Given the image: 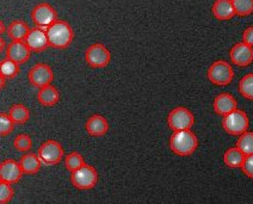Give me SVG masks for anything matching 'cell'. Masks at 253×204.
<instances>
[{
    "label": "cell",
    "mask_w": 253,
    "mask_h": 204,
    "mask_svg": "<svg viewBox=\"0 0 253 204\" xmlns=\"http://www.w3.org/2000/svg\"><path fill=\"white\" fill-rule=\"evenodd\" d=\"M49 47L54 49H67L74 40V31L70 23L57 19L47 29Z\"/></svg>",
    "instance_id": "1"
},
{
    "label": "cell",
    "mask_w": 253,
    "mask_h": 204,
    "mask_svg": "<svg viewBox=\"0 0 253 204\" xmlns=\"http://www.w3.org/2000/svg\"><path fill=\"white\" fill-rule=\"evenodd\" d=\"M198 147V139L196 134L191 131V129L188 130H179L174 131L169 139V148L176 155L179 157H189L194 154Z\"/></svg>",
    "instance_id": "2"
},
{
    "label": "cell",
    "mask_w": 253,
    "mask_h": 204,
    "mask_svg": "<svg viewBox=\"0 0 253 204\" xmlns=\"http://www.w3.org/2000/svg\"><path fill=\"white\" fill-rule=\"evenodd\" d=\"M98 173L93 166L84 163L82 167L71 172V183L78 190H91L97 185Z\"/></svg>",
    "instance_id": "3"
},
{
    "label": "cell",
    "mask_w": 253,
    "mask_h": 204,
    "mask_svg": "<svg viewBox=\"0 0 253 204\" xmlns=\"http://www.w3.org/2000/svg\"><path fill=\"white\" fill-rule=\"evenodd\" d=\"M250 125V120L245 111L235 109L234 111L229 113L222 119V128L227 134L232 136H240L247 131Z\"/></svg>",
    "instance_id": "4"
},
{
    "label": "cell",
    "mask_w": 253,
    "mask_h": 204,
    "mask_svg": "<svg viewBox=\"0 0 253 204\" xmlns=\"http://www.w3.org/2000/svg\"><path fill=\"white\" fill-rule=\"evenodd\" d=\"M207 76L214 85L227 86L231 84L233 78H234V71H233L232 66L225 60H217V61L212 62L211 67L208 68Z\"/></svg>",
    "instance_id": "5"
},
{
    "label": "cell",
    "mask_w": 253,
    "mask_h": 204,
    "mask_svg": "<svg viewBox=\"0 0 253 204\" xmlns=\"http://www.w3.org/2000/svg\"><path fill=\"white\" fill-rule=\"evenodd\" d=\"M37 155H39L43 165L54 166L62 162L65 151L57 141L48 140L40 146Z\"/></svg>",
    "instance_id": "6"
},
{
    "label": "cell",
    "mask_w": 253,
    "mask_h": 204,
    "mask_svg": "<svg viewBox=\"0 0 253 204\" xmlns=\"http://www.w3.org/2000/svg\"><path fill=\"white\" fill-rule=\"evenodd\" d=\"M85 61L91 68H105L110 64L111 54L102 43H93L85 50Z\"/></svg>",
    "instance_id": "7"
},
{
    "label": "cell",
    "mask_w": 253,
    "mask_h": 204,
    "mask_svg": "<svg viewBox=\"0 0 253 204\" xmlns=\"http://www.w3.org/2000/svg\"><path fill=\"white\" fill-rule=\"evenodd\" d=\"M195 123V117L189 109L184 106H177L168 116V124L173 131L188 130Z\"/></svg>",
    "instance_id": "8"
},
{
    "label": "cell",
    "mask_w": 253,
    "mask_h": 204,
    "mask_svg": "<svg viewBox=\"0 0 253 204\" xmlns=\"http://www.w3.org/2000/svg\"><path fill=\"white\" fill-rule=\"evenodd\" d=\"M31 21L34 22L35 27L47 30L53 23L57 21V12L50 4L41 2L31 10Z\"/></svg>",
    "instance_id": "9"
},
{
    "label": "cell",
    "mask_w": 253,
    "mask_h": 204,
    "mask_svg": "<svg viewBox=\"0 0 253 204\" xmlns=\"http://www.w3.org/2000/svg\"><path fill=\"white\" fill-rule=\"evenodd\" d=\"M28 80L31 86L36 88H42L44 86L50 85L54 80L53 70L49 65L39 62L34 65L28 72Z\"/></svg>",
    "instance_id": "10"
},
{
    "label": "cell",
    "mask_w": 253,
    "mask_h": 204,
    "mask_svg": "<svg viewBox=\"0 0 253 204\" xmlns=\"http://www.w3.org/2000/svg\"><path fill=\"white\" fill-rule=\"evenodd\" d=\"M24 42L27 43L29 49L34 53H42L49 48L47 30L40 27L30 28V31H29L28 36L25 37Z\"/></svg>",
    "instance_id": "11"
},
{
    "label": "cell",
    "mask_w": 253,
    "mask_h": 204,
    "mask_svg": "<svg viewBox=\"0 0 253 204\" xmlns=\"http://www.w3.org/2000/svg\"><path fill=\"white\" fill-rule=\"evenodd\" d=\"M229 59L232 64L239 67H246L253 62V47L246 44L245 42H239L234 44L229 51Z\"/></svg>",
    "instance_id": "12"
},
{
    "label": "cell",
    "mask_w": 253,
    "mask_h": 204,
    "mask_svg": "<svg viewBox=\"0 0 253 204\" xmlns=\"http://www.w3.org/2000/svg\"><path fill=\"white\" fill-rule=\"evenodd\" d=\"M23 171L19 162L13 159H6L0 163V180L10 184H17L21 180Z\"/></svg>",
    "instance_id": "13"
},
{
    "label": "cell",
    "mask_w": 253,
    "mask_h": 204,
    "mask_svg": "<svg viewBox=\"0 0 253 204\" xmlns=\"http://www.w3.org/2000/svg\"><path fill=\"white\" fill-rule=\"evenodd\" d=\"M31 51L24 41H12L6 48V57L18 65H24L30 60Z\"/></svg>",
    "instance_id": "14"
},
{
    "label": "cell",
    "mask_w": 253,
    "mask_h": 204,
    "mask_svg": "<svg viewBox=\"0 0 253 204\" xmlns=\"http://www.w3.org/2000/svg\"><path fill=\"white\" fill-rule=\"evenodd\" d=\"M86 133L93 137H102L109 131V123L104 116L96 114L86 121L85 123Z\"/></svg>",
    "instance_id": "15"
},
{
    "label": "cell",
    "mask_w": 253,
    "mask_h": 204,
    "mask_svg": "<svg viewBox=\"0 0 253 204\" xmlns=\"http://www.w3.org/2000/svg\"><path fill=\"white\" fill-rule=\"evenodd\" d=\"M238 106L237 99L231 93H220L212 103V109L220 116H226L232 111H234Z\"/></svg>",
    "instance_id": "16"
},
{
    "label": "cell",
    "mask_w": 253,
    "mask_h": 204,
    "mask_svg": "<svg viewBox=\"0 0 253 204\" xmlns=\"http://www.w3.org/2000/svg\"><path fill=\"white\" fill-rule=\"evenodd\" d=\"M212 16L218 21H229L235 16L232 0H215L211 7Z\"/></svg>",
    "instance_id": "17"
},
{
    "label": "cell",
    "mask_w": 253,
    "mask_h": 204,
    "mask_svg": "<svg viewBox=\"0 0 253 204\" xmlns=\"http://www.w3.org/2000/svg\"><path fill=\"white\" fill-rule=\"evenodd\" d=\"M29 31H30V28L27 22L22 21V19H16L8 24L6 34L11 41H24Z\"/></svg>",
    "instance_id": "18"
},
{
    "label": "cell",
    "mask_w": 253,
    "mask_h": 204,
    "mask_svg": "<svg viewBox=\"0 0 253 204\" xmlns=\"http://www.w3.org/2000/svg\"><path fill=\"white\" fill-rule=\"evenodd\" d=\"M19 165H21L22 171L24 174H36L41 169L42 162L40 160L37 154L27 153L21 157Z\"/></svg>",
    "instance_id": "19"
},
{
    "label": "cell",
    "mask_w": 253,
    "mask_h": 204,
    "mask_svg": "<svg viewBox=\"0 0 253 204\" xmlns=\"http://www.w3.org/2000/svg\"><path fill=\"white\" fill-rule=\"evenodd\" d=\"M60 94L59 91L56 90V87H54L53 85L44 86V87L39 88L37 92V100L39 103L43 106H54L59 102Z\"/></svg>",
    "instance_id": "20"
},
{
    "label": "cell",
    "mask_w": 253,
    "mask_h": 204,
    "mask_svg": "<svg viewBox=\"0 0 253 204\" xmlns=\"http://www.w3.org/2000/svg\"><path fill=\"white\" fill-rule=\"evenodd\" d=\"M244 158H245V154L239 148L232 147L227 149L226 153L223 154V163L231 168H239L244 162Z\"/></svg>",
    "instance_id": "21"
},
{
    "label": "cell",
    "mask_w": 253,
    "mask_h": 204,
    "mask_svg": "<svg viewBox=\"0 0 253 204\" xmlns=\"http://www.w3.org/2000/svg\"><path fill=\"white\" fill-rule=\"evenodd\" d=\"M8 115L12 119L14 124H24L30 119V111L23 104H13L8 110Z\"/></svg>",
    "instance_id": "22"
},
{
    "label": "cell",
    "mask_w": 253,
    "mask_h": 204,
    "mask_svg": "<svg viewBox=\"0 0 253 204\" xmlns=\"http://www.w3.org/2000/svg\"><path fill=\"white\" fill-rule=\"evenodd\" d=\"M19 66L18 64L12 61V60L5 57L0 62V77H4L5 79H14L19 73Z\"/></svg>",
    "instance_id": "23"
},
{
    "label": "cell",
    "mask_w": 253,
    "mask_h": 204,
    "mask_svg": "<svg viewBox=\"0 0 253 204\" xmlns=\"http://www.w3.org/2000/svg\"><path fill=\"white\" fill-rule=\"evenodd\" d=\"M239 92L244 98L253 100V73L246 74L239 82Z\"/></svg>",
    "instance_id": "24"
},
{
    "label": "cell",
    "mask_w": 253,
    "mask_h": 204,
    "mask_svg": "<svg viewBox=\"0 0 253 204\" xmlns=\"http://www.w3.org/2000/svg\"><path fill=\"white\" fill-rule=\"evenodd\" d=\"M237 147L245 155L253 154V131H245L237 141Z\"/></svg>",
    "instance_id": "25"
},
{
    "label": "cell",
    "mask_w": 253,
    "mask_h": 204,
    "mask_svg": "<svg viewBox=\"0 0 253 204\" xmlns=\"http://www.w3.org/2000/svg\"><path fill=\"white\" fill-rule=\"evenodd\" d=\"M237 16L246 17L253 13V0H232Z\"/></svg>",
    "instance_id": "26"
},
{
    "label": "cell",
    "mask_w": 253,
    "mask_h": 204,
    "mask_svg": "<svg viewBox=\"0 0 253 204\" xmlns=\"http://www.w3.org/2000/svg\"><path fill=\"white\" fill-rule=\"evenodd\" d=\"M84 163V158H83L82 154L78 153V152H72V153L65 157V166L70 172H73L79 167H82Z\"/></svg>",
    "instance_id": "27"
},
{
    "label": "cell",
    "mask_w": 253,
    "mask_h": 204,
    "mask_svg": "<svg viewBox=\"0 0 253 204\" xmlns=\"http://www.w3.org/2000/svg\"><path fill=\"white\" fill-rule=\"evenodd\" d=\"M13 147L18 152L25 153V152H29L33 147V140H31V137L28 134H19L13 140Z\"/></svg>",
    "instance_id": "28"
},
{
    "label": "cell",
    "mask_w": 253,
    "mask_h": 204,
    "mask_svg": "<svg viewBox=\"0 0 253 204\" xmlns=\"http://www.w3.org/2000/svg\"><path fill=\"white\" fill-rule=\"evenodd\" d=\"M14 128V122L12 119L10 117L8 113H0V135L2 137L8 136L11 133H12Z\"/></svg>",
    "instance_id": "29"
},
{
    "label": "cell",
    "mask_w": 253,
    "mask_h": 204,
    "mask_svg": "<svg viewBox=\"0 0 253 204\" xmlns=\"http://www.w3.org/2000/svg\"><path fill=\"white\" fill-rule=\"evenodd\" d=\"M11 185L12 184L0 180V204H7L12 200L14 190Z\"/></svg>",
    "instance_id": "30"
},
{
    "label": "cell",
    "mask_w": 253,
    "mask_h": 204,
    "mask_svg": "<svg viewBox=\"0 0 253 204\" xmlns=\"http://www.w3.org/2000/svg\"><path fill=\"white\" fill-rule=\"evenodd\" d=\"M241 171L246 177L253 179V154L245 155L244 162L241 163Z\"/></svg>",
    "instance_id": "31"
},
{
    "label": "cell",
    "mask_w": 253,
    "mask_h": 204,
    "mask_svg": "<svg viewBox=\"0 0 253 204\" xmlns=\"http://www.w3.org/2000/svg\"><path fill=\"white\" fill-rule=\"evenodd\" d=\"M243 42L253 47V27H249L243 34Z\"/></svg>",
    "instance_id": "32"
},
{
    "label": "cell",
    "mask_w": 253,
    "mask_h": 204,
    "mask_svg": "<svg viewBox=\"0 0 253 204\" xmlns=\"http://www.w3.org/2000/svg\"><path fill=\"white\" fill-rule=\"evenodd\" d=\"M6 43H5L4 39H0V53H4V50L6 49Z\"/></svg>",
    "instance_id": "33"
},
{
    "label": "cell",
    "mask_w": 253,
    "mask_h": 204,
    "mask_svg": "<svg viewBox=\"0 0 253 204\" xmlns=\"http://www.w3.org/2000/svg\"><path fill=\"white\" fill-rule=\"evenodd\" d=\"M6 30H7V28L4 25V22L0 21V34L6 33Z\"/></svg>",
    "instance_id": "34"
},
{
    "label": "cell",
    "mask_w": 253,
    "mask_h": 204,
    "mask_svg": "<svg viewBox=\"0 0 253 204\" xmlns=\"http://www.w3.org/2000/svg\"><path fill=\"white\" fill-rule=\"evenodd\" d=\"M5 82H6V79L4 77H0V88H4L5 87Z\"/></svg>",
    "instance_id": "35"
}]
</instances>
